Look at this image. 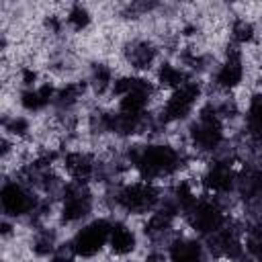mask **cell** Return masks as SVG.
<instances>
[{
    "instance_id": "8",
    "label": "cell",
    "mask_w": 262,
    "mask_h": 262,
    "mask_svg": "<svg viewBox=\"0 0 262 262\" xmlns=\"http://www.w3.org/2000/svg\"><path fill=\"white\" fill-rule=\"evenodd\" d=\"M0 205L4 211V217L8 219H20L27 215H33L39 207V196L33 186H29L25 180H4L0 188Z\"/></svg>"
},
{
    "instance_id": "4",
    "label": "cell",
    "mask_w": 262,
    "mask_h": 262,
    "mask_svg": "<svg viewBox=\"0 0 262 262\" xmlns=\"http://www.w3.org/2000/svg\"><path fill=\"white\" fill-rule=\"evenodd\" d=\"M115 203L127 215H151L164 201L158 182L137 178L133 182H125L117 190Z\"/></svg>"
},
{
    "instance_id": "1",
    "label": "cell",
    "mask_w": 262,
    "mask_h": 262,
    "mask_svg": "<svg viewBox=\"0 0 262 262\" xmlns=\"http://www.w3.org/2000/svg\"><path fill=\"white\" fill-rule=\"evenodd\" d=\"M129 160H131V166L137 170L139 178L149 182L172 178L184 166V154L178 147L162 141L133 147L129 154Z\"/></svg>"
},
{
    "instance_id": "12",
    "label": "cell",
    "mask_w": 262,
    "mask_h": 262,
    "mask_svg": "<svg viewBox=\"0 0 262 262\" xmlns=\"http://www.w3.org/2000/svg\"><path fill=\"white\" fill-rule=\"evenodd\" d=\"M63 172L68 174L70 182H84L88 184L90 178L96 174V160L92 154L84 151V149H74L68 151L61 160Z\"/></svg>"
},
{
    "instance_id": "6",
    "label": "cell",
    "mask_w": 262,
    "mask_h": 262,
    "mask_svg": "<svg viewBox=\"0 0 262 262\" xmlns=\"http://www.w3.org/2000/svg\"><path fill=\"white\" fill-rule=\"evenodd\" d=\"M184 219L188 227L201 237H211L213 233H217L221 227L229 223L223 205L219 203L217 196H211V194L199 196L196 203L186 211Z\"/></svg>"
},
{
    "instance_id": "22",
    "label": "cell",
    "mask_w": 262,
    "mask_h": 262,
    "mask_svg": "<svg viewBox=\"0 0 262 262\" xmlns=\"http://www.w3.org/2000/svg\"><path fill=\"white\" fill-rule=\"evenodd\" d=\"M33 250L39 256H49L55 250V233L49 229H41L33 237Z\"/></svg>"
},
{
    "instance_id": "2",
    "label": "cell",
    "mask_w": 262,
    "mask_h": 262,
    "mask_svg": "<svg viewBox=\"0 0 262 262\" xmlns=\"http://www.w3.org/2000/svg\"><path fill=\"white\" fill-rule=\"evenodd\" d=\"M111 94L117 98V111L125 115H147L149 102L156 94L154 82L143 76H121L115 80Z\"/></svg>"
},
{
    "instance_id": "5",
    "label": "cell",
    "mask_w": 262,
    "mask_h": 262,
    "mask_svg": "<svg viewBox=\"0 0 262 262\" xmlns=\"http://www.w3.org/2000/svg\"><path fill=\"white\" fill-rule=\"evenodd\" d=\"M111 225L113 221H108L106 217H94L82 223L70 239V254L76 256L78 260L96 258L108 246Z\"/></svg>"
},
{
    "instance_id": "17",
    "label": "cell",
    "mask_w": 262,
    "mask_h": 262,
    "mask_svg": "<svg viewBox=\"0 0 262 262\" xmlns=\"http://www.w3.org/2000/svg\"><path fill=\"white\" fill-rule=\"evenodd\" d=\"M55 92L57 90L51 84H37L35 88H25L20 92V104L29 113L43 111L45 106H49L55 100Z\"/></svg>"
},
{
    "instance_id": "10",
    "label": "cell",
    "mask_w": 262,
    "mask_h": 262,
    "mask_svg": "<svg viewBox=\"0 0 262 262\" xmlns=\"http://www.w3.org/2000/svg\"><path fill=\"white\" fill-rule=\"evenodd\" d=\"M237 170L227 160H211L201 176V186L205 194L211 196H225L237 186Z\"/></svg>"
},
{
    "instance_id": "18",
    "label": "cell",
    "mask_w": 262,
    "mask_h": 262,
    "mask_svg": "<svg viewBox=\"0 0 262 262\" xmlns=\"http://www.w3.org/2000/svg\"><path fill=\"white\" fill-rule=\"evenodd\" d=\"M156 80H158V86H160V88L172 92L174 88L182 86V84H184L186 80H190V78H188V74H186V70H184L182 66L164 61V63H160L158 70H156Z\"/></svg>"
},
{
    "instance_id": "25",
    "label": "cell",
    "mask_w": 262,
    "mask_h": 262,
    "mask_svg": "<svg viewBox=\"0 0 262 262\" xmlns=\"http://www.w3.org/2000/svg\"><path fill=\"white\" fill-rule=\"evenodd\" d=\"M233 37H235L239 43L250 41V39L254 37V29H252V25L246 23V20H237V23L233 25Z\"/></svg>"
},
{
    "instance_id": "24",
    "label": "cell",
    "mask_w": 262,
    "mask_h": 262,
    "mask_svg": "<svg viewBox=\"0 0 262 262\" xmlns=\"http://www.w3.org/2000/svg\"><path fill=\"white\" fill-rule=\"evenodd\" d=\"M6 131L16 135V137H25L29 131H31V125L25 117H14L10 123H6Z\"/></svg>"
},
{
    "instance_id": "13",
    "label": "cell",
    "mask_w": 262,
    "mask_h": 262,
    "mask_svg": "<svg viewBox=\"0 0 262 262\" xmlns=\"http://www.w3.org/2000/svg\"><path fill=\"white\" fill-rule=\"evenodd\" d=\"M244 74H246V68H244V57L242 53L235 49V51H229L225 55V59L219 63L217 72H215V86L219 90H233L242 84L244 80Z\"/></svg>"
},
{
    "instance_id": "26",
    "label": "cell",
    "mask_w": 262,
    "mask_h": 262,
    "mask_svg": "<svg viewBox=\"0 0 262 262\" xmlns=\"http://www.w3.org/2000/svg\"><path fill=\"white\" fill-rule=\"evenodd\" d=\"M49 262H78V258L72 256L70 252H68V254H53V256L49 258Z\"/></svg>"
},
{
    "instance_id": "19",
    "label": "cell",
    "mask_w": 262,
    "mask_h": 262,
    "mask_svg": "<svg viewBox=\"0 0 262 262\" xmlns=\"http://www.w3.org/2000/svg\"><path fill=\"white\" fill-rule=\"evenodd\" d=\"M244 121L252 135H262V92H254L250 96Z\"/></svg>"
},
{
    "instance_id": "16",
    "label": "cell",
    "mask_w": 262,
    "mask_h": 262,
    "mask_svg": "<svg viewBox=\"0 0 262 262\" xmlns=\"http://www.w3.org/2000/svg\"><path fill=\"white\" fill-rule=\"evenodd\" d=\"M125 59L127 63L137 70V72H147L156 66V59H158V49L151 41H145V39H135L131 43H127L125 47Z\"/></svg>"
},
{
    "instance_id": "11",
    "label": "cell",
    "mask_w": 262,
    "mask_h": 262,
    "mask_svg": "<svg viewBox=\"0 0 262 262\" xmlns=\"http://www.w3.org/2000/svg\"><path fill=\"white\" fill-rule=\"evenodd\" d=\"M168 262H205L207 248L201 244L199 237L192 235H176L166 248Z\"/></svg>"
},
{
    "instance_id": "23",
    "label": "cell",
    "mask_w": 262,
    "mask_h": 262,
    "mask_svg": "<svg viewBox=\"0 0 262 262\" xmlns=\"http://www.w3.org/2000/svg\"><path fill=\"white\" fill-rule=\"evenodd\" d=\"M84 92V86H80V84H68L66 88H61V90H57L55 92V104H59V106H72L78 98H80V94Z\"/></svg>"
},
{
    "instance_id": "9",
    "label": "cell",
    "mask_w": 262,
    "mask_h": 262,
    "mask_svg": "<svg viewBox=\"0 0 262 262\" xmlns=\"http://www.w3.org/2000/svg\"><path fill=\"white\" fill-rule=\"evenodd\" d=\"M201 94H203V88H201V82H196V80H186L182 86L174 88L168 94L166 102L162 104V111H160L162 121L164 123L186 121L194 113V108L201 100Z\"/></svg>"
},
{
    "instance_id": "3",
    "label": "cell",
    "mask_w": 262,
    "mask_h": 262,
    "mask_svg": "<svg viewBox=\"0 0 262 262\" xmlns=\"http://www.w3.org/2000/svg\"><path fill=\"white\" fill-rule=\"evenodd\" d=\"M188 139L196 151H217L225 141V123L221 111L215 106H203L188 125Z\"/></svg>"
},
{
    "instance_id": "15",
    "label": "cell",
    "mask_w": 262,
    "mask_h": 262,
    "mask_svg": "<svg viewBox=\"0 0 262 262\" xmlns=\"http://www.w3.org/2000/svg\"><path fill=\"white\" fill-rule=\"evenodd\" d=\"M209 250L225 260H233L242 254V237L237 233L235 227H231L229 223L225 227H221L217 233H213L209 237Z\"/></svg>"
},
{
    "instance_id": "14",
    "label": "cell",
    "mask_w": 262,
    "mask_h": 262,
    "mask_svg": "<svg viewBox=\"0 0 262 262\" xmlns=\"http://www.w3.org/2000/svg\"><path fill=\"white\" fill-rule=\"evenodd\" d=\"M108 252L117 258H127L137 250V233L127 221H113L108 233Z\"/></svg>"
},
{
    "instance_id": "20",
    "label": "cell",
    "mask_w": 262,
    "mask_h": 262,
    "mask_svg": "<svg viewBox=\"0 0 262 262\" xmlns=\"http://www.w3.org/2000/svg\"><path fill=\"white\" fill-rule=\"evenodd\" d=\"M115 76H113V70L104 63H98L94 66L92 70V76H90V86L98 92V94H104L108 90H113V84H115Z\"/></svg>"
},
{
    "instance_id": "21",
    "label": "cell",
    "mask_w": 262,
    "mask_h": 262,
    "mask_svg": "<svg viewBox=\"0 0 262 262\" xmlns=\"http://www.w3.org/2000/svg\"><path fill=\"white\" fill-rule=\"evenodd\" d=\"M90 12L86 6L82 4H74L70 10H68V16H66V25L72 27L74 31H84L88 25H90Z\"/></svg>"
},
{
    "instance_id": "7",
    "label": "cell",
    "mask_w": 262,
    "mask_h": 262,
    "mask_svg": "<svg viewBox=\"0 0 262 262\" xmlns=\"http://www.w3.org/2000/svg\"><path fill=\"white\" fill-rule=\"evenodd\" d=\"M94 209V194L84 182H68L59 196V221L63 225H82Z\"/></svg>"
}]
</instances>
